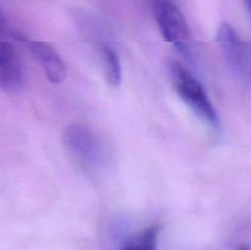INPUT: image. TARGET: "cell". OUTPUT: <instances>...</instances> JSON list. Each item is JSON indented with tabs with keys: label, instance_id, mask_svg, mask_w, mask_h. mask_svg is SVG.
<instances>
[{
	"label": "cell",
	"instance_id": "1",
	"mask_svg": "<svg viewBox=\"0 0 251 250\" xmlns=\"http://www.w3.org/2000/svg\"><path fill=\"white\" fill-rule=\"evenodd\" d=\"M63 144L82 171L97 174L107 162V151L100 137L85 125L73 124L63 132Z\"/></svg>",
	"mask_w": 251,
	"mask_h": 250
},
{
	"label": "cell",
	"instance_id": "2",
	"mask_svg": "<svg viewBox=\"0 0 251 250\" xmlns=\"http://www.w3.org/2000/svg\"><path fill=\"white\" fill-rule=\"evenodd\" d=\"M169 75L179 97L193 112L213 129L220 126V119L215 105L208 98L205 88L179 61L171 60L168 64Z\"/></svg>",
	"mask_w": 251,
	"mask_h": 250
},
{
	"label": "cell",
	"instance_id": "3",
	"mask_svg": "<svg viewBox=\"0 0 251 250\" xmlns=\"http://www.w3.org/2000/svg\"><path fill=\"white\" fill-rule=\"evenodd\" d=\"M152 15L164 41L183 55L190 54V31L183 12L173 0H150Z\"/></svg>",
	"mask_w": 251,
	"mask_h": 250
},
{
	"label": "cell",
	"instance_id": "4",
	"mask_svg": "<svg viewBox=\"0 0 251 250\" xmlns=\"http://www.w3.org/2000/svg\"><path fill=\"white\" fill-rule=\"evenodd\" d=\"M216 38L228 65L237 73H243L247 69L249 50L237 31L229 24L223 22L218 27Z\"/></svg>",
	"mask_w": 251,
	"mask_h": 250
},
{
	"label": "cell",
	"instance_id": "5",
	"mask_svg": "<svg viewBox=\"0 0 251 250\" xmlns=\"http://www.w3.org/2000/svg\"><path fill=\"white\" fill-rule=\"evenodd\" d=\"M25 80L24 65L19 51L9 39H0V88L17 91Z\"/></svg>",
	"mask_w": 251,
	"mask_h": 250
},
{
	"label": "cell",
	"instance_id": "6",
	"mask_svg": "<svg viewBox=\"0 0 251 250\" xmlns=\"http://www.w3.org/2000/svg\"><path fill=\"white\" fill-rule=\"evenodd\" d=\"M29 50L37 61L41 64L47 78L53 85H60L66 78V66L58 51L47 42L27 41Z\"/></svg>",
	"mask_w": 251,
	"mask_h": 250
},
{
	"label": "cell",
	"instance_id": "7",
	"mask_svg": "<svg viewBox=\"0 0 251 250\" xmlns=\"http://www.w3.org/2000/svg\"><path fill=\"white\" fill-rule=\"evenodd\" d=\"M100 54L105 81L112 87H118L122 83L123 71L122 63H120L117 50L112 46H109V44L100 43Z\"/></svg>",
	"mask_w": 251,
	"mask_h": 250
},
{
	"label": "cell",
	"instance_id": "8",
	"mask_svg": "<svg viewBox=\"0 0 251 250\" xmlns=\"http://www.w3.org/2000/svg\"><path fill=\"white\" fill-rule=\"evenodd\" d=\"M158 232V225H150L149 228L142 230L134 239L125 242L120 250H157Z\"/></svg>",
	"mask_w": 251,
	"mask_h": 250
},
{
	"label": "cell",
	"instance_id": "9",
	"mask_svg": "<svg viewBox=\"0 0 251 250\" xmlns=\"http://www.w3.org/2000/svg\"><path fill=\"white\" fill-rule=\"evenodd\" d=\"M0 39H9V41H25L27 42L28 39L25 38L7 20L6 15L4 14L1 9H0Z\"/></svg>",
	"mask_w": 251,
	"mask_h": 250
},
{
	"label": "cell",
	"instance_id": "10",
	"mask_svg": "<svg viewBox=\"0 0 251 250\" xmlns=\"http://www.w3.org/2000/svg\"><path fill=\"white\" fill-rule=\"evenodd\" d=\"M238 250H250V248L248 247V245H240V247L238 248Z\"/></svg>",
	"mask_w": 251,
	"mask_h": 250
},
{
	"label": "cell",
	"instance_id": "11",
	"mask_svg": "<svg viewBox=\"0 0 251 250\" xmlns=\"http://www.w3.org/2000/svg\"><path fill=\"white\" fill-rule=\"evenodd\" d=\"M247 2H248V5H249V7H250V10H251V0H247Z\"/></svg>",
	"mask_w": 251,
	"mask_h": 250
}]
</instances>
